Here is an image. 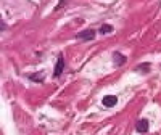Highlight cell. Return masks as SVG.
I'll use <instances>...</instances> for the list:
<instances>
[{"mask_svg": "<svg viewBox=\"0 0 161 135\" xmlns=\"http://www.w3.org/2000/svg\"><path fill=\"white\" fill-rule=\"evenodd\" d=\"M63 68H64V60H63V57H58V61H57V66H55V71H53V77H60L61 73H63Z\"/></svg>", "mask_w": 161, "mask_h": 135, "instance_id": "cell-2", "label": "cell"}, {"mask_svg": "<svg viewBox=\"0 0 161 135\" xmlns=\"http://www.w3.org/2000/svg\"><path fill=\"white\" fill-rule=\"evenodd\" d=\"M113 58H114L113 61H114V64H116V66H123V64L127 61V60H126V57H124V55H121V53H114Z\"/></svg>", "mask_w": 161, "mask_h": 135, "instance_id": "cell-5", "label": "cell"}, {"mask_svg": "<svg viewBox=\"0 0 161 135\" xmlns=\"http://www.w3.org/2000/svg\"><path fill=\"white\" fill-rule=\"evenodd\" d=\"M93 37H95V31L93 29H86L77 34V39H80V40H92Z\"/></svg>", "mask_w": 161, "mask_h": 135, "instance_id": "cell-1", "label": "cell"}, {"mask_svg": "<svg viewBox=\"0 0 161 135\" xmlns=\"http://www.w3.org/2000/svg\"><path fill=\"white\" fill-rule=\"evenodd\" d=\"M100 32H102V34H110V32H113V26H111V24H103L102 28H100Z\"/></svg>", "mask_w": 161, "mask_h": 135, "instance_id": "cell-6", "label": "cell"}, {"mask_svg": "<svg viewBox=\"0 0 161 135\" xmlns=\"http://www.w3.org/2000/svg\"><path fill=\"white\" fill-rule=\"evenodd\" d=\"M136 129H137V132L145 133L147 130H148V121H147V119H140L139 122L136 124Z\"/></svg>", "mask_w": 161, "mask_h": 135, "instance_id": "cell-4", "label": "cell"}, {"mask_svg": "<svg viewBox=\"0 0 161 135\" xmlns=\"http://www.w3.org/2000/svg\"><path fill=\"white\" fill-rule=\"evenodd\" d=\"M140 69H150V64L147 63V64H140V66H137V71H140Z\"/></svg>", "mask_w": 161, "mask_h": 135, "instance_id": "cell-8", "label": "cell"}, {"mask_svg": "<svg viewBox=\"0 0 161 135\" xmlns=\"http://www.w3.org/2000/svg\"><path fill=\"white\" fill-rule=\"evenodd\" d=\"M102 103H103V106H106V108H111V106H114V105L118 103V98H116L114 95H106V97L102 100Z\"/></svg>", "mask_w": 161, "mask_h": 135, "instance_id": "cell-3", "label": "cell"}, {"mask_svg": "<svg viewBox=\"0 0 161 135\" xmlns=\"http://www.w3.org/2000/svg\"><path fill=\"white\" fill-rule=\"evenodd\" d=\"M66 2H68V0H60V3H58V5L55 7V10H60V8H61V7H63V5H64Z\"/></svg>", "mask_w": 161, "mask_h": 135, "instance_id": "cell-9", "label": "cell"}, {"mask_svg": "<svg viewBox=\"0 0 161 135\" xmlns=\"http://www.w3.org/2000/svg\"><path fill=\"white\" fill-rule=\"evenodd\" d=\"M29 79L37 80V82H42V80H44V76H40V74H32V76H29Z\"/></svg>", "mask_w": 161, "mask_h": 135, "instance_id": "cell-7", "label": "cell"}]
</instances>
